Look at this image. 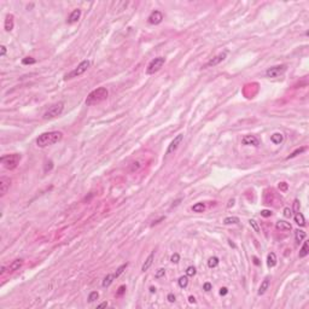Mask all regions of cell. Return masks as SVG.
I'll list each match as a JSON object with an SVG mask.
<instances>
[{"instance_id":"6da1fadb","label":"cell","mask_w":309,"mask_h":309,"mask_svg":"<svg viewBox=\"0 0 309 309\" xmlns=\"http://www.w3.org/2000/svg\"><path fill=\"white\" fill-rule=\"evenodd\" d=\"M62 138H63V133L58 132V131L42 133L41 135H39V138L36 139V145L39 148H46V146H50V145H53L56 143L61 141Z\"/></svg>"},{"instance_id":"7a4b0ae2","label":"cell","mask_w":309,"mask_h":309,"mask_svg":"<svg viewBox=\"0 0 309 309\" xmlns=\"http://www.w3.org/2000/svg\"><path fill=\"white\" fill-rule=\"evenodd\" d=\"M108 95H109L108 89L105 88V87H99V88L94 89V91H92L91 93L87 95V98H86V105H88V106H91V105H97V104H99L103 100L106 99Z\"/></svg>"},{"instance_id":"3957f363","label":"cell","mask_w":309,"mask_h":309,"mask_svg":"<svg viewBox=\"0 0 309 309\" xmlns=\"http://www.w3.org/2000/svg\"><path fill=\"white\" fill-rule=\"evenodd\" d=\"M21 161V154L18 153H13V154H7V156H3L0 158V162L5 166L7 169H15L18 166Z\"/></svg>"},{"instance_id":"277c9868","label":"cell","mask_w":309,"mask_h":309,"mask_svg":"<svg viewBox=\"0 0 309 309\" xmlns=\"http://www.w3.org/2000/svg\"><path fill=\"white\" fill-rule=\"evenodd\" d=\"M89 65H91V62H89V61H87V59L86 61H82L74 70L70 71L69 74H67L64 79H65V80H70V79H74V77H77L80 75H82L85 71H87V69L89 68Z\"/></svg>"},{"instance_id":"5b68a950","label":"cell","mask_w":309,"mask_h":309,"mask_svg":"<svg viewBox=\"0 0 309 309\" xmlns=\"http://www.w3.org/2000/svg\"><path fill=\"white\" fill-rule=\"evenodd\" d=\"M166 63V58L164 57H157V58H154L150 62V64L146 68V74L149 75H152L154 72H157L162 67H163V64Z\"/></svg>"},{"instance_id":"8992f818","label":"cell","mask_w":309,"mask_h":309,"mask_svg":"<svg viewBox=\"0 0 309 309\" xmlns=\"http://www.w3.org/2000/svg\"><path fill=\"white\" fill-rule=\"evenodd\" d=\"M63 109H64V103L59 102L48 109L45 113H44V118L45 120H50V118H54L57 116H59L61 113L63 112Z\"/></svg>"},{"instance_id":"52a82bcc","label":"cell","mask_w":309,"mask_h":309,"mask_svg":"<svg viewBox=\"0 0 309 309\" xmlns=\"http://www.w3.org/2000/svg\"><path fill=\"white\" fill-rule=\"evenodd\" d=\"M285 71H286V65H276V67L269 68L266 71V74L268 77H279Z\"/></svg>"},{"instance_id":"ba28073f","label":"cell","mask_w":309,"mask_h":309,"mask_svg":"<svg viewBox=\"0 0 309 309\" xmlns=\"http://www.w3.org/2000/svg\"><path fill=\"white\" fill-rule=\"evenodd\" d=\"M184 140V135L182 134H177L175 138H174V140L170 143V145L168 146V150H167V154H170V153H173L176 151V149L179 148V145H180Z\"/></svg>"},{"instance_id":"9c48e42d","label":"cell","mask_w":309,"mask_h":309,"mask_svg":"<svg viewBox=\"0 0 309 309\" xmlns=\"http://www.w3.org/2000/svg\"><path fill=\"white\" fill-rule=\"evenodd\" d=\"M10 186H11V180L9 177H6V176L0 177V196L4 197L7 193V191H9Z\"/></svg>"},{"instance_id":"30bf717a","label":"cell","mask_w":309,"mask_h":309,"mask_svg":"<svg viewBox=\"0 0 309 309\" xmlns=\"http://www.w3.org/2000/svg\"><path fill=\"white\" fill-rule=\"evenodd\" d=\"M226 56H227L226 52L219 53L217 56H215L214 58H211V59L205 64V65H204V69H207V68H211V67H215V65H217V64H220V63L226 58Z\"/></svg>"},{"instance_id":"8fae6325","label":"cell","mask_w":309,"mask_h":309,"mask_svg":"<svg viewBox=\"0 0 309 309\" xmlns=\"http://www.w3.org/2000/svg\"><path fill=\"white\" fill-rule=\"evenodd\" d=\"M162 21H163V13L161 11L156 10L149 16V23L151 24H159Z\"/></svg>"},{"instance_id":"7c38bea8","label":"cell","mask_w":309,"mask_h":309,"mask_svg":"<svg viewBox=\"0 0 309 309\" xmlns=\"http://www.w3.org/2000/svg\"><path fill=\"white\" fill-rule=\"evenodd\" d=\"M241 144L243 145H246V146H258V139L254 135H245L241 139Z\"/></svg>"},{"instance_id":"4fadbf2b","label":"cell","mask_w":309,"mask_h":309,"mask_svg":"<svg viewBox=\"0 0 309 309\" xmlns=\"http://www.w3.org/2000/svg\"><path fill=\"white\" fill-rule=\"evenodd\" d=\"M80 17H81V10L80 9H76V10H74V11L70 13L69 18H68V23H70V24L76 23L80 19Z\"/></svg>"},{"instance_id":"5bb4252c","label":"cell","mask_w":309,"mask_h":309,"mask_svg":"<svg viewBox=\"0 0 309 309\" xmlns=\"http://www.w3.org/2000/svg\"><path fill=\"white\" fill-rule=\"evenodd\" d=\"M153 257H154V251H152V253L148 256V258L145 260V262H144V264H143V267H141V271H143V272H146V271H148L149 268L152 266Z\"/></svg>"},{"instance_id":"9a60e30c","label":"cell","mask_w":309,"mask_h":309,"mask_svg":"<svg viewBox=\"0 0 309 309\" xmlns=\"http://www.w3.org/2000/svg\"><path fill=\"white\" fill-rule=\"evenodd\" d=\"M5 30L6 31H11L13 29V16L12 15H7L6 18H5Z\"/></svg>"},{"instance_id":"2e32d148","label":"cell","mask_w":309,"mask_h":309,"mask_svg":"<svg viewBox=\"0 0 309 309\" xmlns=\"http://www.w3.org/2000/svg\"><path fill=\"white\" fill-rule=\"evenodd\" d=\"M275 227H276V230H279V231H291V228H292L291 225H290L289 222L283 221V220H280V221L276 222Z\"/></svg>"},{"instance_id":"e0dca14e","label":"cell","mask_w":309,"mask_h":309,"mask_svg":"<svg viewBox=\"0 0 309 309\" xmlns=\"http://www.w3.org/2000/svg\"><path fill=\"white\" fill-rule=\"evenodd\" d=\"M23 264V260H15V261L9 266V272H15V271H18L19 268L22 267Z\"/></svg>"},{"instance_id":"ac0fdd59","label":"cell","mask_w":309,"mask_h":309,"mask_svg":"<svg viewBox=\"0 0 309 309\" xmlns=\"http://www.w3.org/2000/svg\"><path fill=\"white\" fill-rule=\"evenodd\" d=\"M268 287H269V279L268 278H266L263 281H262V284H261V286H260V289H258V292L257 294L261 296V295H263L264 292L268 290Z\"/></svg>"},{"instance_id":"d6986e66","label":"cell","mask_w":309,"mask_h":309,"mask_svg":"<svg viewBox=\"0 0 309 309\" xmlns=\"http://www.w3.org/2000/svg\"><path fill=\"white\" fill-rule=\"evenodd\" d=\"M275 264H276V256H275V254L274 253L268 254V256H267V266L269 268H272Z\"/></svg>"},{"instance_id":"ffe728a7","label":"cell","mask_w":309,"mask_h":309,"mask_svg":"<svg viewBox=\"0 0 309 309\" xmlns=\"http://www.w3.org/2000/svg\"><path fill=\"white\" fill-rule=\"evenodd\" d=\"M271 140H272L273 144L279 145V144H281L283 140H284V135H283L281 133H274V134L271 136Z\"/></svg>"},{"instance_id":"44dd1931","label":"cell","mask_w":309,"mask_h":309,"mask_svg":"<svg viewBox=\"0 0 309 309\" xmlns=\"http://www.w3.org/2000/svg\"><path fill=\"white\" fill-rule=\"evenodd\" d=\"M308 254H309V244H308V241H304L303 243V246L301 248V250H299V257L303 258Z\"/></svg>"},{"instance_id":"7402d4cb","label":"cell","mask_w":309,"mask_h":309,"mask_svg":"<svg viewBox=\"0 0 309 309\" xmlns=\"http://www.w3.org/2000/svg\"><path fill=\"white\" fill-rule=\"evenodd\" d=\"M223 223L225 225H237V223H239V217H237V216L226 217L223 220Z\"/></svg>"},{"instance_id":"603a6c76","label":"cell","mask_w":309,"mask_h":309,"mask_svg":"<svg viewBox=\"0 0 309 309\" xmlns=\"http://www.w3.org/2000/svg\"><path fill=\"white\" fill-rule=\"evenodd\" d=\"M295 239H296L297 243L304 240V239H306V232L301 231V230H296V231H295Z\"/></svg>"},{"instance_id":"cb8c5ba5","label":"cell","mask_w":309,"mask_h":309,"mask_svg":"<svg viewBox=\"0 0 309 309\" xmlns=\"http://www.w3.org/2000/svg\"><path fill=\"white\" fill-rule=\"evenodd\" d=\"M113 279H115V276H113V274H108L106 276H105L104 278V280H103V287H108L110 284L113 281Z\"/></svg>"},{"instance_id":"d4e9b609","label":"cell","mask_w":309,"mask_h":309,"mask_svg":"<svg viewBox=\"0 0 309 309\" xmlns=\"http://www.w3.org/2000/svg\"><path fill=\"white\" fill-rule=\"evenodd\" d=\"M295 222L299 226H304L306 225V220H304V216L303 214H301V213H297L295 215Z\"/></svg>"},{"instance_id":"484cf974","label":"cell","mask_w":309,"mask_h":309,"mask_svg":"<svg viewBox=\"0 0 309 309\" xmlns=\"http://www.w3.org/2000/svg\"><path fill=\"white\" fill-rule=\"evenodd\" d=\"M204 210H205V205L203 203H196L192 207V211H194V213H203Z\"/></svg>"},{"instance_id":"4316f807","label":"cell","mask_w":309,"mask_h":309,"mask_svg":"<svg viewBox=\"0 0 309 309\" xmlns=\"http://www.w3.org/2000/svg\"><path fill=\"white\" fill-rule=\"evenodd\" d=\"M219 262H220V261H219L217 257H215V256L214 257H210L209 261H208V267L209 268H215V267L219 266Z\"/></svg>"},{"instance_id":"83f0119b","label":"cell","mask_w":309,"mask_h":309,"mask_svg":"<svg viewBox=\"0 0 309 309\" xmlns=\"http://www.w3.org/2000/svg\"><path fill=\"white\" fill-rule=\"evenodd\" d=\"M177 283H179V286L180 287H186L187 286V284H189V278H187V275H185V276H180V278H179V280H177Z\"/></svg>"},{"instance_id":"f1b7e54d","label":"cell","mask_w":309,"mask_h":309,"mask_svg":"<svg viewBox=\"0 0 309 309\" xmlns=\"http://www.w3.org/2000/svg\"><path fill=\"white\" fill-rule=\"evenodd\" d=\"M127 266H128V263H125V264L120 266V267L117 268V271H116L115 273H113V276H115V278H118V276H120V275H121L122 273L125 272V269H126V268H127Z\"/></svg>"},{"instance_id":"f546056e","label":"cell","mask_w":309,"mask_h":309,"mask_svg":"<svg viewBox=\"0 0 309 309\" xmlns=\"http://www.w3.org/2000/svg\"><path fill=\"white\" fill-rule=\"evenodd\" d=\"M249 223H250V226L253 227V228L255 230V232L256 233H260L261 232V230H260V226H258V223L256 222V220H254V219H251V220H249Z\"/></svg>"},{"instance_id":"4dcf8cb0","label":"cell","mask_w":309,"mask_h":309,"mask_svg":"<svg viewBox=\"0 0 309 309\" xmlns=\"http://www.w3.org/2000/svg\"><path fill=\"white\" fill-rule=\"evenodd\" d=\"M98 297H99V294L97 291H93V292H91V294H89V296H88V302H94L95 299H98Z\"/></svg>"},{"instance_id":"1f68e13d","label":"cell","mask_w":309,"mask_h":309,"mask_svg":"<svg viewBox=\"0 0 309 309\" xmlns=\"http://www.w3.org/2000/svg\"><path fill=\"white\" fill-rule=\"evenodd\" d=\"M303 151H306V148H301V149H297V150H295L294 152H292L290 156L287 157V159H290V158H294V157H296L297 154H299V153H302Z\"/></svg>"},{"instance_id":"d6a6232c","label":"cell","mask_w":309,"mask_h":309,"mask_svg":"<svg viewBox=\"0 0 309 309\" xmlns=\"http://www.w3.org/2000/svg\"><path fill=\"white\" fill-rule=\"evenodd\" d=\"M194 274H196V268H194L193 266H190L187 269H186V275H187V276H193Z\"/></svg>"},{"instance_id":"836d02e7","label":"cell","mask_w":309,"mask_h":309,"mask_svg":"<svg viewBox=\"0 0 309 309\" xmlns=\"http://www.w3.org/2000/svg\"><path fill=\"white\" fill-rule=\"evenodd\" d=\"M36 61L34 59V58H31V57H27V58H24L23 61H22V63L23 64H34Z\"/></svg>"},{"instance_id":"e575fe53","label":"cell","mask_w":309,"mask_h":309,"mask_svg":"<svg viewBox=\"0 0 309 309\" xmlns=\"http://www.w3.org/2000/svg\"><path fill=\"white\" fill-rule=\"evenodd\" d=\"M164 274H166V269H163V268H161V269H158V271H157V273L154 274V276H156V278L158 279V278H162V276H164Z\"/></svg>"},{"instance_id":"d590c367","label":"cell","mask_w":309,"mask_h":309,"mask_svg":"<svg viewBox=\"0 0 309 309\" xmlns=\"http://www.w3.org/2000/svg\"><path fill=\"white\" fill-rule=\"evenodd\" d=\"M125 291H126V286L125 285H122V286H120L118 287V291H117V294H116V296L117 297H120V296H122L125 294Z\"/></svg>"},{"instance_id":"8d00e7d4","label":"cell","mask_w":309,"mask_h":309,"mask_svg":"<svg viewBox=\"0 0 309 309\" xmlns=\"http://www.w3.org/2000/svg\"><path fill=\"white\" fill-rule=\"evenodd\" d=\"M139 168H140V162H139V161H136V162H134V163H133V166H132V168H131V172L138 170Z\"/></svg>"},{"instance_id":"74e56055","label":"cell","mask_w":309,"mask_h":309,"mask_svg":"<svg viewBox=\"0 0 309 309\" xmlns=\"http://www.w3.org/2000/svg\"><path fill=\"white\" fill-rule=\"evenodd\" d=\"M170 261H172L173 263H177L179 261H180V256H179V254H174L172 256V258H170Z\"/></svg>"},{"instance_id":"f35d334b","label":"cell","mask_w":309,"mask_h":309,"mask_svg":"<svg viewBox=\"0 0 309 309\" xmlns=\"http://www.w3.org/2000/svg\"><path fill=\"white\" fill-rule=\"evenodd\" d=\"M261 215H262L263 217H269V216L272 215V211H271V210H267V209H264V210H262V211H261Z\"/></svg>"},{"instance_id":"ab89813d","label":"cell","mask_w":309,"mask_h":309,"mask_svg":"<svg viewBox=\"0 0 309 309\" xmlns=\"http://www.w3.org/2000/svg\"><path fill=\"white\" fill-rule=\"evenodd\" d=\"M291 215H292V214H291V209H290V208H285V209H284V216L287 217V219H290Z\"/></svg>"},{"instance_id":"60d3db41","label":"cell","mask_w":309,"mask_h":309,"mask_svg":"<svg viewBox=\"0 0 309 309\" xmlns=\"http://www.w3.org/2000/svg\"><path fill=\"white\" fill-rule=\"evenodd\" d=\"M294 210L296 211V213L299 211V200L298 199H295V202H294Z\"/></svg>"},{"instance_id":"b9f144b4","label":"cell","mask_w":309,"mask_h":309,"mask_svg":"<svg viewBox=\"0 0 309 309\" xmlns=\"http://www.w3.org/2000/svg\"><path fill=\"white\" fill-rule=\"evenodd\" d=\"M211 289H213V285H211L210 283H205L204 285H203V290H205V291H210Z\"/></svg>"},{"instance_id":"7bdbcfd3","label":"cell","mask_w":309,"mask_h":309,"mask_svg":"<svg viewBox=\"0 0 309 309\" xmlns=\"http://www.w3.org/2000/svg\"><path fill=\"white\" fill-rule=\"evenodd\" d=\"M279 190H281V191H286V190H287V184H286V182H280V184H279Z\"/></svg>"},{"instance_id":"ee69618b","label":"cell","mask_w":309,"mask_h":309,"mask_svg":"<svg viewBox=\"0 0 309 309\" xmlns=\"http://www.w3.org/2000/svg\"><path fill=\"white\" fill-rule=\"evenodd\" d=\"M167 299L169 301L170 303L175 302V295H174V294H169V295H168V297H167Z\"/></svg>"},{"instance_id":"f6af8a7d","label":"cell","mask_w":309,"mask_h":309,"mask_svg":"<svg viewBox=\"0 0 309 309\" xmlns=\"http://www.w3.org/2000/svg\"><path fill=\"white\" fill-rule=\"evenodd\" d=\"M6 54V47L3 45V46H0V57H4Z\"/></svg>"},{"instance_id":"bcb514c9","label":"cell","mask_w":309,"mask_h":309,"mask_svg":"<svg viewBox=\"0 0 309 309\" xmlns=\"http://www.w3.org/2000/svg\"><path fill=\"white\" fill-rule=\"evenodd\" d=\"M227 292H228L227 287H222V289L220 290V295H221V296H226V295H227Z\"/></svg>"},{"instance_id":"7dc6e473","label":"cell","mask_w":309,"mask_h":309,"mask_svg":"<svg viewBox=\"0 0 309 309\" xmlns=\"http://www.w3.org/2000/svg\"><path fill=\"white\" fill-rule=\"evenodd\" d=\"M52 167H53V166H52V162L50 161V166H46V167H45V172H47V170H51Z\"/></svg>"},{"instance_id":"c3c4849f","label":"cell","mask_w":309,"mask_h":309,"mask_svg":"<svg viewBox=\"0 0 309 309\" xmlns=\"http://www.w3.org/2000/svg\"><path fill=\"white\" fill-rule=\"evenodd\" d=\"M189 302L190 303H196V298H194L193 296H190L189 297Z\"/></svg>"},{"instance_id":"681fc988","label":"cell","mask_w":309,"mask_h":309,"mask_svg":"<svg viewBox=\"0 0 309 309\" xmlns=\"http://www.w3.org/2000/svg\"><path fill=\"white\" fill-rule=\"evenodd\" d=\"M108 306V302H103L100 304H98V308H103V307H106Z\"/></svg>"},{"instance_id":"f907efd6","label":"cell","mask_w":309,"mask_h":309,"mask_svg":"<svg viewBox=\"0 0 309 309\" xmlns=\"http://www.w3.org/2000/svg\"><path fill=\"white\" fill-rule=\"evenodd\" d=\"M254 262H255V264H260V262H258V258H257V257H254Z\"/></svg>"},{"instance_id":"816d5d0a","label":"cell","mask_w":309,"mask_h":309,"mask_svg":"<svg viewBox=\"0 0 309 309\" xmlns=\"http://www.w3.org/2000/svg\"><path fill=\"white\" fill-rule=\"evenodd\" d=\"M5 269H6L5 267H1V272H0V275H3V274L5 273Z\"/></svg>"},{"instance_id":"f5cc1de1","label":"cell","mask_w":309,"mask_h":309,"mask_svg":"<svg viewBox=\"0 0 309 309\" xmlns=\"http://www.w3.org/2000/svg\"><path fill=\"white\" fill-rule=\"evenodd\" d=\"M233 204H234V199H231L230 203H228V207H231V205H233Z\"/></svg>"},{"instance_id":"db71d44e","label":"cell","mask_w":309,"mask_h":309,"mask_svg":"<svg viewBox=\"0 0 309 309\" xmlns=\"http://www.w3.org/2000/svg\"><path fill=\"white\" fill-rule=\"evenodd\" d=\"M150 292H152V294H153V292H156V289H154V287H150Z\"/></svg>"}]
</instances>
